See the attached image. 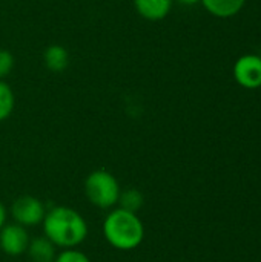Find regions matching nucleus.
Wrapping results in <instances>:
<instances>
[{"instance_id":"nucleus-1","label":"nucleus","mask_w":261,"mask_h":262,"mask_svg":"<svg viewBox=\"0 0 261 262\" xmlns=\"http://www.w3.org/2000/svg\"><path fill=\"white\" fill-rule=\"evenodd\" d=\"M43 235L57 249H77L89 233L86 220L80 212L66 206H55L46 210L42 221Z\"/></svg>"},{"instance_id":"nucleus-2","label":"nucleus","mask_w":261,"mask_h":262,"mask_svg":"<svg viewBox=\"0 0 261 262\" xmlns=\"http://www.w3.org/2000/svg\"><path fill=\"white\" fill-rule=\"evenodd\" d=\"M103 236L115 250L129 252L145 239V226L137 213L115 207L103 220Z\"/></svg>"},{"instance_id":"nucleus-3","label":"nucleus","mask_w":261,"mask_h":262,"mask_svg":"<svg viewBox=\"0 0 261 262\" xmlns=\"http://www.w3.org/2000/svg\"><path fill=\"white\" fill-rule=\"evenodd\" d=\"M120 192L117 178L108 170H94L85 180V195L94 207L103 210L114 209L118 203Z\"/></svg>"},{"instance_id":"nucleus-4","label":"nucleus","mask_w":261,"mask_h":262,"mask_svg":"<svg viewBox=\"0 0 261 262\" xmlns=\"http://www.w3.org/2000/svg\"><path fill=\"white\" fill-rule=\"evenodd\" d=\"M8 215L12 216L15 224H20L28 229L42 224L46 215V207L38 198L31 195H23L14 200Z\"/></svg>"},{"instance_id":"nucleus-5","label":"nucleus","mask_w":261,"mask_h":262,"mask_svg":"<svg viewBox=\"0 0 261 262\" xmlns=\"http://www.w3.org/2000/svg\"><path fill=\"white\" fill-rule=\"evenodd\" d=\"M29 233L28 229L11 223V224H5L0 229V250L6 255V256H22L26 253L28 246H29Z\"/></svg>"},{"instance_id":"nucleus-6","label":"nucleus","mask_w":261,"mask_h":262,"mask_svg":"<svg viewBox=\"0 0 261 262\" xmlns=\"http://www.w3.org/2000/svg\"><path fill=\"white\" fill-rule=\"evenodd\" d=\"M234 78L245 89L261 88V57L257 54L242 55L234 64Z\"/></svg>"},{"instance_id":"nucleus-7","label":"nucleus","mask_w":261,"mask_h":262,"mask_svg":"<svg viewBox=\"0 0 261 262\" xmlns=\"http://www.w3.org/2000/svg\"><path fill=\"white\" fill-rule=\"evenodd\" d=\"M174 0H134L137 14L146 20L157 21L168 17Z\"/></svg>"},{"instance_id":"nucleus-8","label":"nucleus","mask_w":261,"mask_h":262,"mask_svg":"<svg viewBox=\"0 0 261 262\" xmlns=\"http://www.w3.org/2000/svg\"><path fill=\"white\" fill-rule=\"evenodd\" d=\"M205 9L218 18H231L242 12L246 0H200Z\"/></svg>"},{"instance_id":"nucleus-9","label":"nucleus","mask_w":261,"mask_h":262,"mask_svg":"<svg viewBox=\"0 0 261 262\" xmlns=\"http://www.w3.org/2000/svg\"><path fill=\"white\" fill-rule=\"evenodd\" d=\"M26 253L32 262H52L57 255V247L43 235L29 241Z\"/></svg>"},{"instance_id":"nucleus-10","label":"nucleus","mask_w":261,"mask_h":262,"mask_svg":"<svg viewBox=\"0 0 261 262\" xmlns=\"http://www.w3.org/2000/svg\"><path fill=\"white\" fill-rule=\"evenodd\" d=\"M43 63L51 72H63L69 64V54L62 45H49L43 52Z\"/></svg>"},{"instance_id":"nucleus-11","label":"nucleus","mask_w":261,"mask_h":262,"mask_svg":"<svg viewBox=\"0 0 261 262\" xmlns=\"http://www.w3.org/2000/svg\"><path fill=\"white\" fill-rule=\"evenodd\" d=\"M143 203H145V196H143V193L140 190H137V189H126V190L120 192L117 206L120 209L128 210V212L137 213L143 207Z\"/></svg>"},{"instance_id":"nucleus-12","label":"nucleus","mask_w":261,"mask_h":262,"mask_svg":"<svg viewBox=\"0 0 261 262\" xmlns=\"http://www.w3.org/2000/svg\"><path fill=\"white\" fill-rule=\"evenodd\" d=\"M15 106V97L11 89V86L5 81L0 80V121L6 120Z\"/></svg>"},{"instance_id":"nucleus-13","label":"nucleus","mask_w":261,"mask_h":262,"mask_svg":"<svg viewBox=\"0 0 261 262\" xmlns=\"http://www.w3.org/2000/svg\"><path fill=\"white\" fill-rule=\"evenodd\" d=\"M52 262H91V259L77 249H63L55 255Z\"/></svg>"},{"instance_id":"nucleus-14","label":"nucleus","mask_w":261,"mask_h":262,"mask_svg":"<svg viewBox=\"0 0 261 262\" xmlns=\"http://www.w3.org/2000/svg\"><path fill=\"white\" fill-rule=\"evenodd\" d=\"M14 55L6 49H0V80L6 78L11 74V71L14 69Z\"/></svg>"},{"instance_id":"nucleus-15","label":"nucleus","mask_w":261,"mask_h":262,"mask_svg":"<svg viewBox=\"0 0 261 262\" xmlns=\"http://www.w3.org/2000/svg\"><path fill=\"white\" fill-rule=\"evenodd\" d=\"M6 220H8V210H6V207L2 204V201H0V229L6 224Z\"/></svg>"},{"instance_id":"nucleus-16","label":"nucleus","mask_w":261,"mask_h":262,"mask_svg":"<svg viewBox=\"0 0 261 262\" xmlns=\"http://www.w3.org/2000/svg\"><path fill=\"white\" fill-rule=\"evenodd\" d=\"M175 2H178V3H182V5H186V6H192V5L200 3V0H175Z\"/></svg>"}]
</instances>
